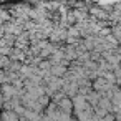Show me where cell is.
<instances>
[{"instance_id":"6da1fadb","label":"cell","mask_w":121,"mask_h":121,"mask_svg":"<svg viewBox=\"0 0 121 121\" xmlns=\"http://www.w3.org/2000/svg\"><path fill=\"white\" fill-rule=\"evenodd\" d=\"M70 106H71V103H70L68 99H63V101H61V108H63L65 111H70V109H71Z\"/></svg>"},{"instance_id":"7a4b0ae2","label":"cell","mask_w":121,"mask_h":121,"mask_svg":"<svg viewBox=\"0 0 121 121\" xmlns=\"http://www.w3.org/2000/svg\"><path fill=\"white\" fill-rule=\"evenodd\" d=\"M103 121H113V116H109V114H108V116H106Z\"/></svg>"}]
</instances>
